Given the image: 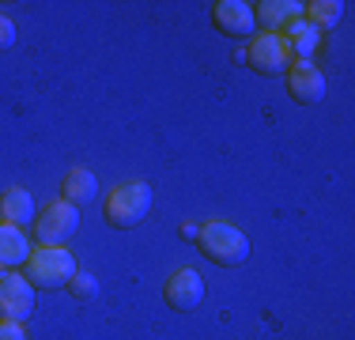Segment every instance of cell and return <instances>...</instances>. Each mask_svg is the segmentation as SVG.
<instances>
[{
	"label": "cell",
	"instance_id": "6da1fadb",
	"mask_svg": "<svg viewBox=\"0 0 355 340\" xmlns=\"http://www.w3.org/2000/svg\"><path fill=\"white\" fill-rule=\"evenodd\" d=\"M197 246H200V253H205L208 261H216V265H223V269H234V265H242V261L250 257L246 231L234 227V223H227V219H208V223H200Z\"/></svg>",
	"mask_w": 355,
	"mask_h": 340
},
{
	"label": "cell",
	"instance_id": "7a4b0ae2",
	"mask_svg": "<svg viewBox=\"0 0 355 340\" xmlns=\"http://www.w3.org/2000/svg\"><path fill=\"white\" fill-rule=\"evenodd\" d=\"M27 272L23 276L31 280L35 287H69V280L76 276V257H72V250H64V246H49V242H38L35 250H31V257H27V265H23Z\"/></svg>",
	"mask_w": 355,
	"mask_h": 340
},
{
	"label": "cell",
	"instance_id": "3957f363",
	"mask_svg": "<svg viewBox=\"0 0 355 340\" xmlns=\"http://www.w3.org/2000/svg\"><path fill=\"white\" fill-rule=\"evenodd\" d=\"M148 212H151V185L148 182L132 178V182H121V185H114V189H110V197H106V219L114 227H121V231L140 227Z\"/></svg>",
	"mask_w": 355,
	"mask_h": 340
},
{
	"label": "cell",
	"instance_id": "277c9868",
	"mask_svg": "<svg viewBox=\"0 0 355 340\" xmlns=\"http://www.w3.org/2000/svg\"><path fill=\"white\" fill-rule=\"evenodd\" d=\"M76 231H80V208L69 204L64 197H57V201H49V204L38 208V219H35V238L38 242L64 246Z\"/></svg>",
	"mask_w": 355,
	"mask_h": 340
},
{
	"label": "cell",
	"instance_id": "5b68a950",
	"mask_svg": "<svg viewBox=\"0 0 355 340\" xmlns=\"http://www.w3.org/2000/svg\"><path fill=\"white\" fill-rule=\"evenodd\" d=\"M246 65L261 76H280L291 68V49H287L284 34H272V31H261L253 34V42L246 46Z\"/></svg>",
	"mask_w": 355,
	"mask_h": 340
},
{
	"label": "cell",
	"instance_id": "8992f818",
	"mask_svg": "<svg viewBox=\"0 0 355 340\" xmlns=\"http://www.w3.org/2000/svg\"><path fill=\"white\" fill-rule=\"evenodd\" d=\"M35 314V284L23 272H4L0 276V318L4 321H31Z\"/></svg>",
	"mask_w": 355,
	"mask_h": 340
},
{
	"label": "cell",
	"instance_id": "52a82bcc",
	"mask_svg": "<svg viewBox=\"0 0 355 340\" xmlns=\"http://www.w3.org/2000/svg\"><path fill=\"white\" fill-rule=\"evenodd\" d=\"M287 91H291L295 102L314 106V102L325 99V72L314 61H291V68H287Z\"/></svg>",
	"mask_w": 355,
	"mask_h": 340
},
{
	"label": "cell",
	"instance_id": "ba28073f",
	"mask_svg": "<svg viewBox=\"0 0 355 340\" xmlns=\"http://www.w3.org/2000/svg\"><path fill=\"white\" fill-rule=\"evenodd\" d=\"M212 19H216V27L223 34H231V38H253V31H257L253 4H246V0H216Z\"/></svg>",
	"mask_w": 355,
	"mask_h": 340
},
{
	"label": "cell",
	"instance_id": "9c48e42d",
	"mask_svg": "<svg viewBox=\"0 0 355 340\" xmlns=\"http://www.w3.org/2000/svg\"><path fill=\"white\" fill-rule=\"evenodd\" d=\"M200 299H205V280H200L197 269H174L171 280H166V303L174 310H197Z\"/></svg>",
	"mask_w": 355,
	"mask_h": 340
},
{
	"label": "cell",
	"instance_id": "30bf717a",
	"mask_svg": "<svg viewBox=\"0 0 355 340\" xmlns=\"http://www.w3.org/2000/svg\"><path fill=\"white\" fill-rule=\"evenodd\" d=\"M302 12H306V4H299V0H261V4H253V19L272 34H284V27L302 19Z\"/></svg>",
	"mask_w": 355,
	"mask_h": 340
},
{
	"label": "cell",
	"instance_id": "8fae6325",
	"mask_svg": "<svg viewBox=\"0 0 355 340\" xmlns=\"http://www.w3.org/2000/svg\"><path fill=\"white\" fill-rule=\"evenodd\" d=\"M31 235L23 227H12V223H0V272H15L27 265L31 257Z\"/></svg>",
	"mask_w": 355,
	"mask_h": 340
},
{
	"label": "cell",
	"instance_id": "7c38bea8",
	"mask_svg": "<svg viewBox=\"0 0 355 340\" xmlns=\"http://www.w3.org/2000/svg\"><path fill=\"white\" fill-rule=\"evenodd\" d=\"M0 216H4V223L27 231V227H35V219H38V204L23 185H12V189L0 197Z\"/></svg>",
	"mask_w": 355,
	"mask_h": 340
},
{
	"label": "cell",
	"instance_id": "4fadbf2b",
	"mask_svg": "<svg viewBox=\"0 0 355 340\" xmlns=\"http://www.w3.org/2000/svg\"><path fill=\"white\" fill-rule=\"evenodd\" d=\"M284 42L291 49V61H314V53L321 49V31L310 27L306 19H295L291 27H284Z\"/></svg>",
	"mask_w": 355,
	"mask_h": 340
},
{
	"label": "cell",
	"instance_id": "5bb4252c",
	"mask_svg": "<svg viewBox=\"0 0 355 340\" xmlns=\"http://www.w3.org/2000/svg\"><path fill=\"white\" fill-rule=\"evenodd\" d=\"M98 193V178L91 174L87 167H72L69 174H64V185H61V197L69 204H87L91 197Z\"/></svg>",
	"mask_w": 355,
	"mask_h": 340
},
{
	"label": "cell",
	"instance_id": "9a60e30c",
	"mask_svg": "<svg viewBox=\"0 0 355 340\" xmlns=\"http://www.w3.org/2000/svg\"><path fill=\"white\" fill-rule=\"evenodd\" d=\"M302 19L310 23V27H318L321 34L325 31H336L344 19V4L340 0H310L306 12H302Z\"/></svg>",
	"mask_w": 355,
	"mask_h": 340
},
{
	"label": "cell",
	"instance_id": "2e32d148",
	"mask_svg": "<svg viewBox=\"0 0 355 340\" xmlns=\"http://www.w3.org/2000/svg\"><path fill=\"white\" fill-rule=\"evenodd\" d=\"M69 291H72L80 303H95V299H98V280L91 276V272H76V276L69 280Z\"/></svg>",
	"mask_w": 355,
	"mask_h": 340
},
{
	"label": "cell",
	"instance_id": "e0dca14e",
	"mask_svg": "<svg viewBox=\"0 0 355 340\" xmlns=\"http://www.w3.org/2000/svg\"><path fill=\"white\" fill-rule=\"evenodd\" d=\"M15 38H19V31H15L12 15L0 12V53H4V49H12V46H15Z\"/></svg>",
	"mask_w": 355,
	"mask_h": 340
},
{
	"label": "cell",
	"instance_id": "ac0fdd59",
	"mask_svg": "<svg viewBox=\"0 0 355 340\" xmlns=\"http://www.w3.org/2000/svg\"><path fill=\"white\" fill-rule=\"evenodd\" d=\"M0 340H27V329L19 321H4L0 318Z\"/></svg>",
	"mask_w": 355,
	"mask_h": 340
},
{
	"label": "cell",
	"instance_id": "d6986e66",
	"mask_svg": "<svg viewBox=\"0 0 355 340\" xmlns=\"http://www.w3.org/2000/svg\"><path fill=\"white\" fill-rule=\"evenodd\" d=\"M178 235H182V238H185V242H197V235H200V227H197V223H182V227H178Z\"/></svg>",
	"mask_w": 355,
	"mask_h": 340
},
{
	"label": "cell",
	"instance_id": "ffe728a7",
	"mask_svg": "<svg viewBox=\"0 0 355 340\" xmlns=\"http://www.w3.org/2000/svg\"><path fill=\"white\" fill-rule=\"evenodd\" d=\"M0 276H4V272H0Z\"/></svg>",
	"mask_w": 355,
	"mask_h": 340
}]
</instances>
